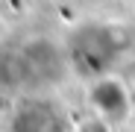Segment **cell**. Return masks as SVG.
<instances>
[{"label": "cell", "instance_id": "1", "mask_svg": "<svg viewBox=\"0 0 135 132\" xmlns=\"http://www.w3.org/2000/svg\"><path fill=\"white\" fill-rule=\"evenodd\" d=\"M76 132H109V126H106V118H85L76 126Z\"/></svg>", "mask_w": 135, "mask_h": 132}]
</instances>
